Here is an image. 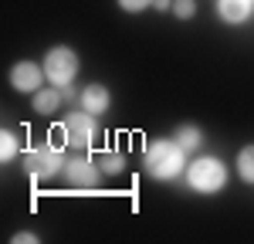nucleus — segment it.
<instances>
[{"label":"nucleus","mask_w":254,"mask_h":244,"mask_svg":"<svg viewBox=\"0 0 254 244\" xmlns=\"http://www.w3.org/2000/svg\"><path fill=\"white\" fill-rule=\"evenodd\" d=\"M31 102H34V112H38V116H51V112H58V105L64 102V92H61L58 85H51V88H38Z\"/></svg>","instance_id":"9d476101"},{"label":"nucleus","mask_w":254,"mask_h":244,"mask_svg":"<svg viewBox=\"0 0 254 244\" xmlns=\"http://www.w3.org/2000/svg\"><path fill=\"white\" fill-rule=\"evenodd\" d=\"M17 153H20V146H17V136L3 129V136H0V160H3V163H10L14 156H17Z\"/></svg>","instance_id":"4468645a"},{"label":"nucleus","mask_w":254,"mask_h":244,"mask_svg":"<svg viewBox=\"0 0 254 244\" xmlns=\"http://www.w3.org/2000/svg\"><path fill=\"white\" fill-rule=\"evenodd\" d=\"M173 14L180 20H190L196 14V3H193V0H173Z\"/></svg>","instance_id":"2eb2a0df"},{"label":"nucleus","mask_w":254,"mask_h":244,"mask_svg":"<svg viewBox=\"0 0 254 244\" xmlns=\"http://www.w3.org/2000/svg\"><path fill=\"white\" fill-rule=\"evenodd\" d=\"M64 153H61L58 146H51V142H44V146H31L27 153H24V173L27 177H38V180H48V177H58L61 170H64Z\"/></svg>","instance_id":"7ed1b4c3"},{"label":"nucleus","mask_w":254,"mask_h":244,"mask_svg":"<svg viewBox=\"0 0 254 244\" xmlns=\"http://www.w3.org/2000/svg\"><path fill=\"white\" fill-rule=\"evenodd\" d=\"M81 109L92 112V116H105V112L112 109V92H109L105 85H98V81L85 85V88H81Z\"/></svg>","instance_id":"6e6552de"},{"label":"nucleus","mask_w":254,"mask_h":244,"mask_svg":"<svg viewBox=\"0 0 254 244\" xmlns=\"http://www.w3.org/2000/svg\"><path fill=\"white\" fill-rule=\"evenodd\" d=\"M254 14V0H217V17L224 24H248Z\"/></svg>","instance_id":"1a4fd4ad"},{"label":"nucleus","mask_w":254,"mask_h":244,"mask_svg":"<svg viewBox=\"0 0 254 244\" xmlns=\"http://www.w3.org/2000/svg\"><path fill=\"white\" fill-rule=\"evenodd\" d=\"M237 177L244 183H254V146H244L237 153Z\"/></svg>","instance_id":"ddd939ff"},{"label":"nucleus","mask_w":254,"mask_h":244,"mask_svg":"<svg viewBox=\"0 0 254 244\" xmlns=\"http://www.w3.org/2000/svg\"><path fill=\"white\" fill-rule=\"evenodd\" d=\"M95 163H98V170H102V173H112V177L126 170V156H122L119 149H102Z\"/></svg>","instance_id":"f8f14e48"},{"label":"nucleus","mask_w":254,"mask_h":244,"mask_svg":"<svg viewBox=\"0 0 254 244\" xmlns=\"http://www.w3.org/2000/svg\"><path fill=\"white\" fill-rule=\"evenodd\" d=\"M44 75H48L51 85H58V88L71 85L75 75H78V55H75L71 48H64V44L51 48V51L44 55Z\"/></svg>","instance_id":"20e7f679"},{"label":"nucleus","mask_w":254,"mask_h":244,"mask_svg":"<svg viewBox=\"0 0 254 244\" xmlns=\"http://www.w3.org/2000/svg\"><path fill=\"white\" fill-rule=\"evenodd\" d=\"M142 166L153 180H176L187 170V153L180 149L176 139H153L142 153Z\"/></svg>","instance_id":"f257e3e1"},{"label":"nucleus","mask_w":254,"mask_h":244,"mask_svg":"<svg viewBox=\"0 0 254 244\" xmlns=\"http://www.w3.org/2000/svg\"><path fill=\"white\" fill-rule=\"evenodd\" d=\"M95 119H98V116L85 112V109L68 112V116H64V122H61L64 142H68V146H75V149H88V146L95 142V136H98V122Z\"/></svg>","instance_id":"39448f33"},{"label":"nucleus","mask_w":254,"mask_h":244,"mask_svg":"<svg viewBox=\"0 0 254 244\" xmlns=\"http://www.w3.org/2000/svg\"><path fill=\"white\" fill-rule=\"evenodd\" d=\"M176 142H180V149L183 153H196L200 149V142H203V132H200V125H176Z\"/></svg>","instance_id":"9b49d317"},{"label":"nucleus","mask_w":254,"mask_h":244,"mask_svg":"<svg viewBox=\"0 0 254 244\" xmlns=\"http://www.w3.org/2000/svg\"><path fill=\"white\" fill-rule=\"evenodd\" d=\"M64 180L71 183V186H78V190H92L102 180V170L88 156H71V160L64 163Z\"/></svg>","instance_id":"423d86ee"},{"label":"nucleus","mask_w":254,"mask_h":244,"mask_svg":"<svg viewBox=\"0 0 254 244\" xmlns=\"http://www.w3.org/2000/svg\"><path fill=\"white\" fill-rule=\"evenodd\" d=\"M10 241H14V244H27V241L34 244V241H38V234H27V231H20V234H14Z\"/></svg>","instance_id":"f3484780"},{"label":"nucleus","mask_w":254,"mask_h":244,"mask_svg":"<svg viewBox=\"0 0 254 244\" xmlns=\"http://www.w3.org/2000/svg\"><path fill=\"white\" fill-rule=\"evenodd\" d=\"M119 7L126 14H142L146 7H153V0H119Z\"/></svg>","instance_id":"dca6fc26"},{"label":"nucleus","mask_w":254,"mask_h":244,"mask_svg":"<svg viewBox=\"0 0 254 244\" xmlns=\"http://www.w3.org/2000/svg\"><path fill=\"white\" fill-rule=\"evenodd\" d=\"M187 183H190V190L203 193V197L220 193L227 186V166L217 156H200V160H193L187 166Z\"/></svg>","instance_id":"f03ea898"},{"label":"nucleus","mask_w":254,"mask_h":244,"mask_svg":"<svg viewBox=\"0 0 254 244\" xmlns=\"http://www.w3.org/2000/svg\"><path fill=\"white\" fill-rule=\"evenodd\" d=\"M44 78H48L44 75V64H34V61H17L10 68V88L14 92H24V95H34Z\"/></svg>","instance_id":"0eeeda50"},{"label":"nucleus","mask_w":254,"mask_h":244,"mask_svg":"<svg viewBox=\"0 0 254 244\" xmlns=\"http://www.w3.org/2000/svg\"><path fill=\"white\" fill-rule=\"evenodd\" d=\"M156 10H173V0H153Z\"/></svg>","instance_id":"a211bd4d"}]
</instances>
